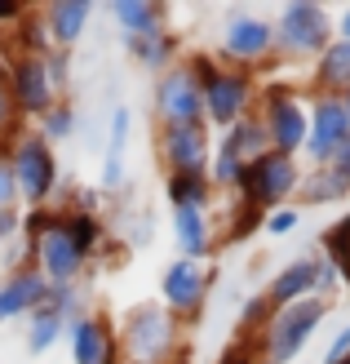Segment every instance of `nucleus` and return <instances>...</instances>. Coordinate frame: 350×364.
Returning <instances> with one entry per match:
<instances>
[{"label":"nucleus","instance_id":"1","mask_svg":"<svg viewBox=\"0 0 350 364\" xmlns=\"http://www.w3.org/2000/svg\"><path fill=\"white\" fill-rule=\"evenodd\" d=\"M182 63L195 71L199 89H204V124L213 134H226L231 124H239L244 116L257 112L262 80H257L253 71H235L226 63H217L213 49H187Z\"/></svg>","mask_w":350,"mask_h":364},{"label":"nucleus","instance_id":"2","mask_svg":"<svg viewBox=\"0 0 350 364\" xmlns=\"http://www.w3.org/2000/svg\"><path fill=\"white\" fill-rule=\"evenodd\" d=\"M23 240L31 249V267L40 271L49 284H80L89 276V258L76 249V240L62 227V213L45 209H23Z\"/></svg>","mask_w":350,"mask_h":364},{"label":"nucleus","instance_id":"3","mask_svg":"<svg viewBox=\"0 0 350 364\" xmlns=\"http://www.w3.org/2000/svg\"><path fill=\"white\" fill-rule=\"evenodd\" d=\"M116 342L120 364H169L182 351V320L169 316L160 302H138L116 324Z\"/></svg>","mask_w":350,"mask_h":364},{"label":"nucleus","instance_id":"4","mask_svg":"<svg viewBox=\"0 0 350 364\" xmlns=\"http://www.w3.org/2000/svg\"><path fill=\"white\" fill-rule=\"evenodd\" d=\"M275 23V58L280 63H315L337 41V14L319 0H288Z\"/></svg>","mask_w":350,"mask_h":364},{"label":"nucleus","instance_id":"5","mask_svg":"<svg viewBox=\"0 0 350 364\" xmlns=\"http://www.w3.org/2000/svg\"><path fill=\"white\" fill-rule=\"evenodd\" d=\"M9 169H13V182H18V205L23 209H45L53 205V196L62 187V165H58V147L23 124L9 142Z\"/></svg>","mask_w":350,"mask_h":364},{"label":"nucleus","instance_id":"6","mask_svg":"<svg viewBox=\"0 0 350 364\" xmlns=\"http://www.w3.org/2000/svg\"><path fill=\"white\" fill-rule=\"evenodd\" d=\"M213 58L235 71H253L262 80L266 67H280V58H275V23L253 9H231L213 41Z\"/></svg>","mask_w":350,"mask_h":364},{"label":"nucleus","instance_id":"7","mask_svg":"<svg viewBox=\"0 0 350 364\" xmlns=\"http://www.w3.org/2000/svg\"><path fill=\"white\" fill-rule=\"evenodd\" d=\"M257 120L270 138V151L302 160L306 151V129H310V89L302 94L297 85L270 80L262 85V98H257Z\"/></svg>","mask_w":350,"mask_h":364},{"label":"nucleus","instance_id":"8","mask_svg":"<svg viewBox=\"0 0 350 364\" xmlns=\"http://www.w3.org/2000/svg\"><path fill=\"white\" fill-rule=\"evenodd\" d=\"M328 311H333V302H324V298H306V302L280 306V311L270 316V324L262 329V338H257V347H262V355L270 364H292L306 351V342L324 329Z\"/></svg>","mask_w":350,"mask_h":364},{"label":"nucleus","instance_id":"9","mask_svg":"<svg viewBox=\"0 0 350 364\" xmlns=\"http://www.w3.org/2000/svg\"><path fill=\"white\" fill-rule=\"evenodd\" d=\"M302 160H292V156H280V151H266L262 160H253V165L244 169V178H239V191L235 200H244V205L253 209H284L297 200V187H302Z\"/></svg>","mask_w":350,"mask_h":364},{"label":"nucleus","instance_id":"10","mask_svg":"<svg viewBox=\"0 0 350 364\" xmlns=\"http://www.w3.org/2000/svg\"><path fill=\"white\" fill-rule=\"evenodd\" d=\"M151 120L155 129H173V124H204V89H199L195 71L187 63H173L151 80Z\"/></svg>","mask_w":350,"mask_h":364},{"label":"nucleus","instance_id":"11","mask_svg":"<svg viewBox=\"0 0 350 364\" xmlns=\"http://www.w3.org/2000/svg\"><path fill=\"white\" fill-rule=\"evenodd\" d=\"M213 280H217V267L213 262H191V258H173L160 276V306L169 316H177L182 324H195L209 306L213 294Z\"/></svg>","mask_w":350,"mask_h":364},{"label":"nucleus","instance_id":"12","mask_svg":"<svg viewBox=\"0 0 350 364\" xmlns=\"http://www.w3.org/2000/svg\"><path fill=\"white\" fill-rule=\"evenodd\" d=\"M217 134L209 124H173V129H155V160L164 173H204L213 160Z\"/></svg>","mask_w":350,"mask_h":364},{"label":"nucleus","instance_id":"13","mask_svg":"<svg viewBox=\"0 0 350 364\" xmlns=\"http://www.w3.org/2000/svg\"><path fill=\"white\" fill-rule=\"evenodd\" d=\"M350 142V116L341 98L333 94H310V129H306V169L315 165H333V156Z\"/></svg>","mask_w":350,"mask_h":364},{"label":"nucleus","instance_id":"14","mask_svg":"<svg viewBox=\"0 0 350 364\" xmlns=\"http://www.w3.org/2000/svg\"><path fill=\"white\" fill-rule=\"evenodd\" d=\"M9 98L18 107V116H23V124H35L62 94L53 85L45 58H9Z\"/></svg>","mask_w":350,"mask_h":364},{"label":"nucleus","instance_id":"15","mask_svg":"<svg viewBox=\"0 0 350 364\" xmlns=\"http://www.w3.org/2000/svg\"><path fill=\"white\" fill-rule=\"evenodd\" d=\"M67 355L71 364H120V342H116V324L102 311H89L80 320L67 324Z\"/></svg>","mask_w":350,"mask_h":364},{"label":"nucleus","instance_id":"16","mask_svg":"<svg viewBox=\"0 0 350 364\" xmlns=\"http://www.w3.org/2000/svg\"><path fill=\"white\" fill-rule=\"evenodd\" d=\"M45 302H49V280H45L35 267L5 271V276H0V324H9V320H31Z\"/></svg>","mask_w":350,"mask_h":364},{"label":"nucleus","instance_id":"17","mask_svg":"<svg viewBox=\"0 0 350 364\" xmlns=\"http://www.w3.org/2000/svg\"><path fill=\"white\" fill-rule=\"evenodd\" d=\"M173 240H177V258L213 262L217 240H222L213 209H173Z\"/></svg>","mask_w":350,"mask_h":364},{"label":"nucleus","instance_id":"18","mask_svg":"<svg viewBox=\"0 0 350 364\" xmlns=\"http://www.w3.org/2000/svg\"><path fill=\"white\" fill-rule=\"evenodd\" d=\"M35 14H40V23L49 31V45L71 53L80 45V36L89 31V23H94V0H49Z\"/></svg>","mask_w":350,"mask_h":364},{"label":"nucleus","instance_id":"19","mask_svg":"<svg viewBox=\"0 0 350 364\" xmlns=\"http://www.w3.org/2000/svg\"><path fill=\"white\" fill-rule=\"evenodd\" d=\"M120 41H124L128 58H133L142 71H151V80L160 71H169L173 63H182V53H187V45H182V36L173 27H155L146 36H120Z\"/></svg>","mask_w":350,"mask_h":364},{"label":"nucleus","instance_id":"20","mask_svg":"<svg viewBox=\"0 0 350 364\" xmlns=\"http://www.w3.org/2000/svg\"><path fill=\"white\" fill-rule=\"evenodd\" d=\"M315 258H319V253H302V258H292L288 267H280L270 276V284L262 289V298L270 302V311L315 298Z\"/></svg>","mask_w":350,"mask_h":364},{"label":"nucleus","instance_id":"21","mask_svg":"<svg viewBox=\"0 0 350 364\" xmlns=\"http://www.w3.org/2000/svg\"><path fill=\"white\" fill-rule=\"evenodd\" d=\"M310 94H350V41H333L310 63Z\"/></svg>","mask_w":350,"mask_h":364},{"label":"nucleus","instance_id":"22","mask_svg":"<svg viewBox=\"0 0 350 364\" xmlns=\"http://www.w3.org/2000/svg\"><path fill=\"white\" fill-rule=\"evenodd\" d=\"M350 196V182L333 169V165H315L302 173V187H297V209H324V205H341Z\"/></svg>","mask_w":350,"mask_h":364},{"label":"nucleus","instance_id":"23","mask_svg":"<svg viewBox=\"0 0 350 364\" xmlns=\"http://www.w3.org/2000/svg\"><path fill=\"white\" fill-rule=\"evenodd\" d=\"M106 14L120 27V36H146L155 27H169V5L160 0H111Z\"/></svg>","mask_w":350,"mask_h":364},{"label":"nucleus","instance_id":"24","mask_svg":"<svg viewBox=\"0 0 350 364\" xmlns=\"http://www.w3.org/2000/svg\"><path fill=\"white\" fill-rule=\"evenodd\" d=\"M217 147L231 151V156H239L244 165H253V160H262L270 151V138H266L262 120H257V112H253V116H244L239 124H231L226 134H217Z\"/></svg>","mask_w":350,"mask_h":364},{"label":"nucleus","instance_id":"25","mask_svg":"<svg viewBox=\"0 0 350 364\" xmlns=\"http://www.w3.org/2000/svg\"><path fill=\"white\" fill-rule=\"evenodd\" d=\"M164 200L169 209H213V182L204 173H164Z\"/></svg>","mask_w":350,"mask_h":364},{"label":"nucleus","instance_id":"26","mask_svg":"<svg viewBox=\"0 0 350 364\" xmlns=\"http://www.w3.org/2000/svg\"><path fill=\"white\" fill-rule=\"evenodd\" d=\"M31 129L40 134L49 147H58V142H71V138L80 134V107H76V98H58L40 120L31 124Z\"/></svg>","mask_w":350,"mask_h":364},{"label":"nucleus","instance_id":"27","mask_svg":"<svg viewBox=\"0 0 350 364\" xmlns=\"http://www.w3.org/2000/svg\"><path fill=\"white\" fill-rule=\"evenodd\" d=\"M62 338H67V320H62L58 311H49V306H40V311L27 320L23 347H27V355H49Z\"/></svg>","mask_w":350,"mask_h":364},{"label":"nucleus","instance_id":"28","mask_svg":"<svg viewBox=\"0 0 350 364\" xmlns=\"http://www.w3.org/2000/svg\"><path fill=\"white\" fill-rule=\"evenodd\" d=\"M49 311H58L67 324L71 320H80V316H89L94 311V298H89V284L80 280V284H49Z\"/></svg>","mask_w":350,"mask_h":364},{"label":"nucleus","instance_id":"29","mask_svg":"<svg viewBox=\"0 0 350 364\" xmlns=\"http://www.w3.org/2000/svg\"><path fill=\"white\" fill-rule=\"evenodd\" d=\"M270 316H275V311H270V302H266L262 294L244 298V306H239V320H235V324H239V338H253V342H257V338H262V329L270 324Z\"/></svg>","mask_w":350,"mask_h":364},{"label":"nucleus","instance_id":"30","mask_svg":"<svg viewBox=\"0 0 350 364\" xmlns=\"http://www.w3.org/2000/svg\"><path fill=\"white\" fill-rule=\"evenodd\" d=\"M128 129H133V112H128V107H116V112H111V129H106V156L124 160V151H128Z\"/></svg>","mask_w":350,"mask_h":364},{"label":"nucleus","instance_id":"31","mask_svg":"<svg viewBox=\"0 0 350 364\" xmlns=\"http://www.w3.org/2000/svg\"><path fill=\"white\" fill-rule=\"evenodd\" d=\"M319 253V249H315ZM341 267L337 262H328L324 258V253H319V258H315V298H324V302H333L337 294H341Z\"/></svg>","mask_w":350,"mask_h":364},{"label":"nucleus","instance_id":"32","mask_svg":"<svg viewBox=\"0 0 350 364\" xmlns=\"http://www.w3.org/2000/svg\"><path fill=\"white\" fill-rule=\"evenodd\" d=\"M297 227H302V209H297V205L270 209V213H266V223H262V231H266V235H292Z\"/></svg>","mask_w":350,"mask_h":364},{"label":"nucleus","instance_id":"33","mask_svg":"<svg viewBox=\"0 0 350 364\" xmlns=\"http://www.w3.org/2000/svg\"><path fill=\"white\" fill-rule=\"evenodd\" d=\"M0 209H23V205H18L13 169H9V142H0Z\"/></svg>","mask_w":350,"mask_h":364},{"label":"nucleus","instance_id":"34","mask_svg":"<svg viewBox=\"0 0 350 364\" xmlns=\"http://www.w3.org/2000/svg\"><path fill=\"white\" fill-rule=\"evenodd\" d=\"M45 67H49L53 85H58V94L67 98V89H71V53H67V49H49V53H45Z\"/></svg>","mask_w":350,"mask_h":364},{"label":"nucleus","instance_id":"35","mask_svg":"<svg viewBox=\"0 0 350 364\" xmlns=\"http://www.w3.org/2000/svg\"><path fill=\"white\" fill-rule=\"evenodd\" d=\"M23 129V116H18V107L9 98V89L0 85V142H13V134Z\"/></svg>","mask_w":350,"mask_h":364},{"label":"nucleus","instance_id":"36","mask_svg":"<svg viewBox=\"0 0 350 364\" xmlns=\"http://www.w3.org/2000/svg\"><path fill=\"white\" fill-rule=\"evenodd\" d=\"M23 235V209H0V249H9Z\"/></svg>","mask_w":350,"mask_h":364},{"label":"nucleus","instance_id":"37","mask_svg":"<svg viewBox=\"0 0 350 364\" xmlns=\"http://www.w3.org/2000/svg\"><path fill=\"white\" fill-rule=\"evenodd\" d=\"M346 360H350V324H341L324 351V364H346Z\"/></svg>","mask_w":350,"mask_h":364},{"label":"nucleus","instance_id":"38","mask_svg":"<svg viewBox=\"0 0 350 364\" xmlns=\"http://www.w3.org/2000/svg\"><path fill=\"white\" fill-rule=\"evenodd\" d=\"M31 14V5H23V0H0V27H18V23H23V18Z\"/></svg>","mask_w":350,"mask_h":364},{"label":"nucleus","instance_id":"39","mask_svg":"<svg viewBox=\"0 0 350 364\" xmlns=\"http://www.w3.org/2000/svg\"><path fill=\"white\" fill-rule=\"evenodd\" d=\"M333 169H337V173H341V178L350 182V142H346V147H341V151L333 156Z\"/></svg>","mask_w":350,"mask_h":364},{"label":"nucleus","instance_id":"40","mask_svg":"<svg viewBox=\"0 0 350 364\" xmlns=\"http://www.w3.org/2000/svg\"><path fill=\"white\" fill-rule=\"evenodd\" d=\"M337 41H350V5L337 14Z\"/></svg>","mask_w":350,"mask_h":364},{"label":"nucleus","instance_id":"41","mask_svg":"<svg viewBox=\"0 0 350 364\" xmlns=\"http://www.w3.org/2000/svg\"><path fill=\"white\" fill-rule=\"evenodd\" d=\"M0 85L9 89V53H5V45H0Z\"/></svg>","mask_w":350,"mask_h":364},{"label":"nucleus","instance_id":"42","mask_svg":"<svg viewBox=\"0 0 350 364\" xmlns=\"http://www.w3.org/2000/svg\"><path fill=\"white\" fill-rule=\"evenodd\" d=\"M169 364H191V355H187V351H177V355H173Z\"/></svg>","mask_w":350,"mask_h":364},{"label":"nucleus","instance_id":"43","mask_svg":"<svg viewBox=\"0 0 350 364\" xmlns=\"http://www.w3.org/2000/svg\"><path fill=\"white\" fill-rule=\"evenodd\" d=\"M341 107H346V116H350V94H341Z\"/></svg>","mask_w":350,"mask_h":364},{"label":"nucleus","instance_id":"44","mask_svg":"<svg viewBox=\"0 0 350 364\" xmlns=\"http://www.w3.org/2000/svg\"><path fill=\"white\" fill-rule=\"evenodd\" d=\"M253 364H270V360H266V355H257V360H253Z\"/></svg>","mask_w":350,"mask_h":364},{"label":"nucleus","instance_id":"45","mask_svg":"<svg viewBox=\"0 0 350 364\" xmlns=\"http://www.w3.org/2000/svg\"><path fill=\"white\" fill-rule=\"evenodd\" d=\"M346 364H350V360H346Z\"/></svg>","mask_w":350,"mask_h":364}]
</instances>
